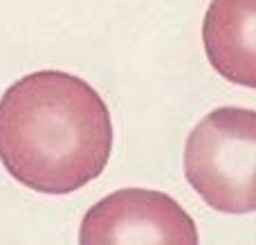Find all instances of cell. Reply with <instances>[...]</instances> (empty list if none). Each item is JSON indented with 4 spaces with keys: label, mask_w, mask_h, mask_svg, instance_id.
Returning <instances> with one entry per match:
<instances>
[{
    "label": "cell",
    "mask_w": 256,
    "mask_h": 245,
    "mask_svg": "<svg viewBox=\"0 0 256 245\" xmlns=\"http://www.w3.org/2000/svg\"><path fill=\"white\" fill-rule=\"evenodd\" d=\"M184 176L209 207L256 212V110L222 106L186 138Z\"/></svg>",
    "instance_id": "obj_2"
},
{
    "label": "cell",
    "mask_w": 256,
    "mask_h": 245,
    "mask_svg": "<svg viewBox=\"0 0 256 245\" xmlns=\"http://www.w3.org/2000/svg\"><path fill=\"white\" fill-rule=\"evenodd\" d=\"M79 245H198V230L166 194L120 189L86 212Z\"/></svg>",
    "instance_id": "obj_3"
},
{
    "label": "cell",
    "mask_w": 256,
    "mask_h": 245,
    "mask_svg": "<svg viewBox=\"0 0 256 245\" xmlns=\"http://www.w3.org/2000/svg\"><path fill=\"white\" fill-rule=\"evenodd\" d=\"M112 122L99 92L74 74L38 70L0 99V162L40 194H70L104 174Z\"/></svg>",
    "instance_id": "obj_1"
},
{
    "label": "cell",
    "mask_w": 256,
    "mask_h": 245,
    "mask_svg": "<svg viewBox=\"0 0 256 245\" xmlns=\"http://www.w3.org/2000/svg\"><path fill=\"white\" fill-rule=\"evenodd\" d=\"M202 43L222 79L256 88V0H212Z\"/></svg>",
    "instance_id": "obj_4"
}]
</instances>
